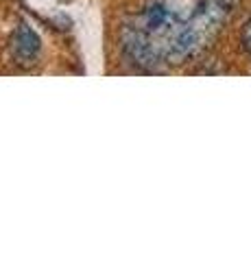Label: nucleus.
<instances>
[{"label":"nucleus","mask_w":251,"mask_h":262,"mask_svg":"<svg viewBox=\"0 0 251 262\" xmlns=\"http://www.w3.org/2000/svg\"><path fill=\"white\" fill-rule=\"evenodd\" d=\"M9 48H11V57L15 59V63H20V66L35 63L39 53H42V39H39L37 31L33 29V24L20 22L11 35Z\"/></svg>","instance_id":"nucleus-3"},{"label":"nucleus","mask_w":251,"mask_h":262,"mask_svg":"<svg viewBox=\"0 0 251 262\" xmlns=\"http://www.w3.org/2000/svg\"><path fill=\"white\" fill-rule=\"evenodd\" d=\"M240 48L245 51V55L251 57V15L240 27Z\"/></svg>","instance_id":"nucleus-4"},{"label":"nucleus","mask_w":251,"mask_h":262,"mask_svg":"<svg viewBox=\"0 0 251 262\" xmlns=\"http://www.w3.org/2000/svg\"><path fill=\"white\" fill-rule=\"evenodd\" d=\"M188 9L181 0H147L123 31V53L144 70L168 66V51Z\"/></svg>","instance_id":"nucleus-1"},{"label":"nucleus","mask_w":251,"mask_h":262,"mask_svg":"<svg viewBox=\"0 0 251 262\" xmlns=\"http://www.w3.org/2000/svg\"><path fill=\"white\" fill-rule=\"evenodd\" d=\"M236 7L238 0H194L173 37L168 66H181L206 53L232 20Z\"/></svg>","instance_id":"nucleus-2"}]
</instances>
